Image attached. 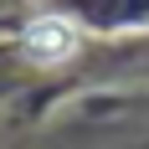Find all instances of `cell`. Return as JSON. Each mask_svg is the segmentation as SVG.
<instances>
[{
	"label": "cell",
	"instance_id": "cell-1",
	"mask_svg": "<svg viewBox=\"0 0 149 149\" xmlns=\"http://www.w3.org/2000/svg\"><path fill=\"white\" fill-rule=\"evenodd\" d=\"M77 26L67 21V15H36L26 26V36H21V46H26L36 62H67V57H77Z\"/></svg>",
	"mask_w": 149,
	"mask_h": 149
}]
</instances>
